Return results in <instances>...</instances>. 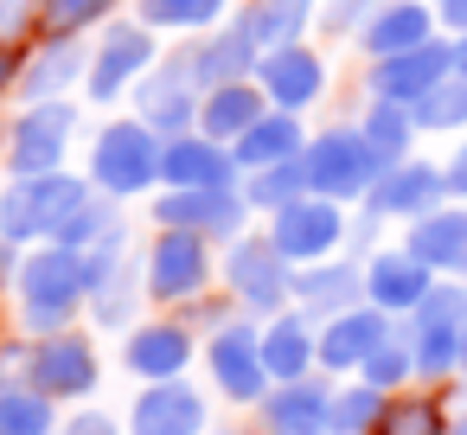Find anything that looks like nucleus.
Here are the masks:
<instances>
[{
    "instance_id": "24",
    "label": "nucleus",
    "mask_w": 467,
    "mask_h": 435,
    "mask_svg": "<svg viewBox=\"0 0 467 435\" xmlns=\"http://www.w3.org/2000/svg\"><path fill=\"white\" fill-rule=\"evenodd\" d=\"M301 129H295V116H263L256 129H244L237 135V167H250V173H263V167H282V161H301Z\"/></svg>"
},
{
    "instance_id": "36",
    "label": "nucleus",
    "mask_w": 467,
    "mask_h": 435,
    "mask_svg": "<svg viewBox=\"0 0 467 435\" xmlns=\"http://www.w3.org/2000/svg\"><path fill=\"white\" fill-rule=\"evenodd\" d=\"M352 288H358L352 269H307V275H301V301H307V307H346Z\"/></svg>"
},
{
    "instance_id": "39",
    "label": "nucleus",
    "mask_w": 467,
    "mask_h": 435,
    "mask_svg": "<svg viewBox=\"0 0 467 435\" xmlns=\"http://www.w3.org/2000/svg\"><path fill=\"white\" fill-rule=\"evenodd\" d=\"M410 365H416V358H410L403 346H390V339H384L358 371H365V384H371V390H384V384H403V371H410Z\"/></svg>"
},
{
    "instance_id": "17",
    "label": "nucleus",
    "mask_w": 467,
    "mask_h": 435,
    "mask_svg": "<svg viewBox=\"0 0 467 435\" xmlns=\"http://www.w3.org/2000/svg\"><path fill=\"white\" fill-rule=\"evenodd\" d=\"M384 346V307H346V314H333V326H327V339H320V358L333 365V371H352V365H365L371 352Z\"/></svg>"
},
{
    "instance_id": "46",
    "label": "nucleus",
    "mask_w": 467,
    "mask_h": 435,
    "mask_svg": "<svg viewBox=\"0 0 467 435\" xmlns=\"http://www.w3.org/2000/svg\"><path fill=\"white\" fill-rule=\"evenodd\" d=\"M441 20H448V26H461V33H467V0H441Z\"/></svg>"
},
{
    "instance_id": "34",
    "label": "nucleus",
    "mask_w": 467,
    "mask_h": 435,
    "mask_svg": "<svg viewBox=\"0 0 467 435\" xmlns=\"http://www.w3.org/2000/svg\"><path fill=\"white\" fill-rule=\"evenodd\" d=\"M301 186H307V173H301V161H282V167H263V173H250V205H295L301 199Z\"/></svg>"
},
{
    "instance_id": "21",
    "label": "nucleus",
    "mask_w": 467,
    "mask_h": 435,
    "mask_svg": "<svg viewBox=\"0 0 467 435\" xmlns=\"http://www.w3.org/2000/svg\"><path fill=\"white\" fill-rule=\"evenodd\" d=\"M365 288H371V301L378 307H422V295H429V263H416L410 250H390V256H378L371 263V275H365Z\"/></svg>"
},
{
    "instance_id": "5",
    "label": "nucleus",
    "mask_w": 467,
    "mask_h": 435,
    "mask_svg": "<svg viewBox=\"0 0 467 435\" xmlns=\"http://www.w3.org/2000/svg\"><path fill=\"white\" fill-rule=\"evenodd\" d=\"M461 326H467V295L461 288H429L416 307V371H448L461 358Z\"/></svg>"
},
{
    "instance_id": "4",
    "label": "nucleus",
    "mask_w": 467,
    "mask_h": 435,
    "mask_svg": "<svg viewBox=\"0 0 467 435\" xmlns=\"http://www.w3.org/2000/svg\"><path fill=\"white\" fill-rule=\"evenodd\" d=\"M90 173H97V186L116 192V199L141 192V186L161 173L154 129H148V122H116V129H103V135H97V154H90Z\"/></svg>"
},
{
    "instance_id": "20",
    "label": "nucleus",
    "mask_w": 467,
    "mask_h": 435,
    "mask_svg": "<svg viewBox=\"0 0 467 435\" xmlns=\"http://www.w3.org/2000/svg\"><path fill=\"white\" fill-rule=\"evenodd\" d=\"M135 103H141V122H148V129H186V122H192V58L154 71Z\"/></svg>"
},
{
    "instance_id": "48",
    "label": "nucleus",
    "mask_w": 467,
    "mask_h": 435,
    "mask_svg": "<svg viewBox=\"0 0 467 435\" xmlns=\"http://www.w3.org/2000/svg\"><path fill=\"white\" fill-rule=\"evenodd\" d=\"M454 71H467V39H461V46H454Z\"/></svg>"
},
{
    "instance_id": "43",
    "label": "nucleus",
    "mask_w": 467,
    "mask_h": 435,
    "mask_svg": "<svg viewBox=\"0 0 467 435\" xmlns=\"http://www.w3.org/2000/svg\"><path fill=\"white\" fill-rule=\"evenodd\" d=\"M448 192L467 199V148H454V161H448Z\"/></svg>"
},
{
    "instance_id": "26",
    "label": "nucleus",
    "mask_w": 467,
    "mask_h": 435,
    "mask_svg": "<svg viewBox=\"0 0 467 435\" xmlns=\"http://www.w3.org/2000/svg\"><path fill=\"white\" fill-rule=\"evenodd\" d=\"M186 358H192V339L180 333V326H141L135 339H129V365L141 371V378H173V371H186Z\"/></svg>"
},
{
    "instance_id": "3",
    "label": "nucleus",
    "mask_w": 467,
    "mask_h": 435,
    "mask_svg": "<svg viewBox=\"0 0 467 435\" xmlns=\"http://www.w3.org/2000/svg\"><path fill=\"white\" fill-rule=\"evenodd\" d=\"M84 205V186L65 173H39L20 180L7 199H0V237H58Z\"/></svg>"
},
{
    "instance_id": "45",
    "label": "nucleus",
    "mask_w": 467,
    "mask_h": 435,
    "mask_svg": "<svg viewBox=\"0 0 467 435\" xmlns=\"http://www.w3.org/2000/svg\"><path fill=\"white\" fill-rule=\"evenodd\" d=\"M71 435H116V429H109L103 416H78V422H71Z\"/></svg>"
},
{
    "instance_id": "30",
    "label": "nucleus",
    "mask_w": 467,
    "mask_h": 435,
    "mask_svg": "<svg viewBox=\"0 0 467 435\" xmlns=\"http://www.w3.org/2000/svg\"><path fill=\"white\" fill-rule=\"evenodd\" d=\"M358 135L371 141V154H378L384 167H397L403 148H410V116H403V103H371V116H365Z\"/></svg>"
},
{
    "instance_id": "23",
    "label": "nucleus",
    "mask_w": 467,
    "mask_h": 435,
    "mask_svg": "<svg viewBox=\"0 0 467 435\" xmlns=\"http://www.w3.org/2000/svg\"><path fill=\"white\" fill-rule=\"evenodd\" d=\"M416 46H429V7H416V0H390V7L365 26L371 58H397V52H416Z\"/></svg>"
},
{
    "instance_id": "37",
    "label": "nucleus",
    "mask_w": 467,
    "mask_h": 435,
    "mask_svg": "<svg viewBox=\"0 0 467 435\" xmlns=\"http://www.w3.org/2000/svg\"><path fill=\"white\" fill-rule=\"evenodd\" d=\"M378 416H384V397H378L371 384H358V390L333 397V429H346V435H352V429H371Z\"/></svg>"
},
{
    "instance_id": "18",
    "label": "nucleus",
    "mask_w": 467,
    "mask_h": 435,
    "mask_svg": "<svg viewBox=\"0 0 467 435\" xmlns=\"http://www.w3.org/2000/svg\"><path fill=\"white\" fill-rule=\"evenodd\" d=\"M205 429V403L186 384H154L135 403V435H199Z\"/></svg>"
},
{
    "instance_id": "2",
    "label": "nucleus",
    "mask_w": 467,
    "mask_h": 435,
    "mask_svg": "<svg viewBox=\"0 0 467 435\" xmlns=\"http://www.w3.org/2000/svg\"><path fill=\"white\" fill-rule=\"evenodd\" d=\"M301 173H307V192H320V199H352V192H371V186H378L384 161L371 154V141H365V135L333 129V135L307 141Z\"/></svg>"
},
{
    "instance_id": "27",
    "label": "nucleus",
    "mask_w": 467,
    "mask_h": 435,
    "mask_svg": "<svg viewBox=\"0 0 467 435\" xmlns=\"http://www.w3.org/2000/svg\"><path fill=\"white\" fill-rule=\"evenodd\" d=\"M263 122V97L250 84H218L205 103V141H237L244 129Z\"/></svg>"
},
{
    "instance_id": "28",
    "label": "nucleus",
    "mask_w": 467,
    "mask_h": 435,
    "mask_svg": "<svg viewBox=\"0 0 467 435\" xmlns=\"http://www.w3.org/2000/svg\"><path fill=\"white\" fill-rule=\"evenodd\" d=\"M269 422H275V435H320V429H333V397H320L314 384H288L269 403Z\"/></svg>"
},
{
    "instance_id": "11",
    "label": "nucleus",
    "mask_w": 467,
    "mask_h": 435,
    "mask_svg": "<svg viewBox=\"0 0 467 435\" xmlns=\"http://www.w3.org/2000/svg\"><path fill=\"white\" fill-rule=\"evenodd\" d=\"M148 65H154V39H148L141 26H116V33L97 46L90 97H97V103H116V97H122V84H129L135 71H148Z\"/></svg>"
},
{
    "instance_id": "38",
    "label": "nucleus",
    "mask_w": 467,
    "mask_h": 435,
    "mask_svg": "<svg viewBox=\"0 0 467 435\" xmlns=\"http://www.w3.org/2000/svg\"><path fill=\"white\" fill-rule=\"evenodd\" d=\"M103 7H109V0H46V7H39V26L65 39V33H78V26H90V20H97Z\"/></svg>"
},
{
    "instance_id": "13",
    "label": "nucleus",
    "mask_w": 467,
    "mask_h": 435,
    "mask_svg": "<svg viewBox=\"0 0 467 435\" xmlns=\"http://www.w3.org/2000/svg\"><path fill=\"white\" fill-rule=\"evenodd\" d=\"M212 371H218V384L231 390V397H263V384H269V365H263V339L250 333V326H224L218 339H212Z\"/></svg>"
},
{
    "instance_id": "41",
    "label": "nucleus",
    "mask_w": 467,
    "mask_h": 435,
    "mask_svg": "<svg viewBox=\"0 0 467 435\" xmlns=\"http://www.w3.org/2000/svg\"><path fill=\"white\" fill-rule=\"evenodd\" d=\"M97 231H116V218H109V205H90V199H84V205H78V218L58 231V243H65V250H78V243H84V237H97Z\"/></svg>"
},
{
    "instance_id": "42",
    "label": "nucleus",
    "mask_w": 467,
    "mask_h": 435,
    "mask_svg": "<svg viewBox=\"0 0 467 435\" xmlns=\"http://www.w3.org/2000/svg\"><path fill=\"white\" fill-rule=\"evenodd\" d=\"M33 7H46V0H0V39H14V33L26 26Z\"/></svg>"
},
{
    "instance_id": "19",
    "label": "nucleus",
    "mask_w": 467,
    "mask_h": 435,
    "mask_svg": "<svg viewBox=\"0 0 467 435\" xmlns=\"http://www.w3.org/2000/svg\"><path fill=\"white\" fill-rule=\"evenodd\" d=\"M307 14H314V0H250L237 33L250 39V52H282V46H301Z\"/></svg>"
},
{
    "instance_id": "6",
    "label": "nucleus",
    "mask_w": 467,
    "mask_h": 435,
    "mask_svg": "<svg viewBox=\"0 0 467 435\" xmlns=\"http://www.w3.org/2000/svg\"><path fill=\"white\" fill-rule=\"evenodd\" d=\"M448 71H454V52H448V46H416V52L378 58L371 90H378V103H422Z\"/></svg>"
},
{
    "instance_id": "33",
    "label": "nucleus",
    "mask_w": 467,
    "mask_h": 435,
    "mask_svg": "<svg viewBox=\"0 0 467 435\" xmlns=\"http://www.w3.org/2000/svg\"><path fill=\"white\" fill-rule=\"evenodd\" d=\"M371 435H441V409L429 397H403V403H384V416L371 422Z\"/></svg>"
},
{
    "instance_id": "10",
    "label": "nucleus",
    "mask_w": 467,
    "mask_h": 435,
    "mask_svg": "<svg viewBox=\"0 0 467 435\" xmlns=\"http://www.w3.org/2000/svg\"><path fill=\"white\" fill-rule=\"evenodd\" d=\"M148 288L161 301H180V295H199L205 288V243L192 231H167L148 256Z\"/></svg>"
},
{
    "instance_id": "16",
    "label": "nucleus",
    "mask_w": 467,
    "mask_h": 435,
    "mask_svg": "<svg viewBox=\"0 0 467 435\" xmlns=\"http://www.w3.org/2000/svg\"><path fill=\"white\" fill-rule=\"evenodd\" d=\"M282 250L275 243H237L231 250V288L250 301V307H275L288 295V275H282Z\"/></svg>"
},
{
    "instance_id": "44",
    "label": "nucleus",
    "mask_w": 467,
    "mask_h": 435,
    "mask_svg": "<svg viewBox=\"0 0 467 435\" xmlns=\"http://www.w3.org/2000/svg\"><path fill=\"white\" fill-rule=\"evenodd\" d=\"M365 7H371V0H339V7L327 14V26H352V20H358Z\"/></svg>"
},
{
    "instance_id": "25",
    "label": "nucleus",
    "mask_w": 467,
    "mask_h": 435,
    "mask_svg": "<svg viewBox=\"0 0 467 435\" xmlns=\"http://www.w3.org/2000/svg\"><path fill=\"white\" fill-rule=\"evenodd\" d=\"M237 212H244V199H231V192H173V199H161V224H173V231H231L237 224Z\"/></svg>"
},
{
    "instance_id": "15",
    "label": "nucleus",
    "mask_w": 467,
    "mask_h": 435,
    "mask_svg": "<svg viewBox=\"0 0 467 435\" xmlns=\"http://www.w3.org/2000/svg\"><path fill=\"white\" fill-rule=\"evenodd\" d=\"M161 173L180 186V192H224V180H231V154L218 148V141H173L167 154H161Z\"/></svg>"
},
{
    "instance_id": "49",
    "label": "nucleus",
    "mask_w": 467,
    "mask_h": 435,
    "mask_svg": "<svg viewBox=\"0 0 467 435\" xmlns=\"http://www.w3.org/2000/svg\"><path fill=\"white\" fill-rule=\"evenodd\" d=\"M461 365H467V326H461Z\"/></svg>"
},
{
    "instance_id": "35",
    "label": "nucleus",
    "mask_w": 467,
    "mask_h": 435,
    "mask_svg": "<svg viewBox=\"0 0 467 435\" xmlns=\"http://www.w3.org/2000/svg\"><path fill=\"white\" fill-rule=\"evenodd\" d=\"M224 14V0H141L148 26H205Z\"/></svg>"
},
{
    "instance_id": "14",
    "label": "nucleus",
    "mask_w": 467,
    "mask_h": 435,
    "mask_svg": "<svg viewBox=\"0 0 467 435\" xmlns=\"http://www.w3.org/2000/svg\"><path fill=\"white\" fill-rule=\"evenodd\" d=\"M33 384L39 397H84L97 384V352L84 339H46L33 352Z\"/></svg>"
},
{
    "instance_id": "22",
    "label": "nucleus",
    "mask_w": 467,
    "mask_h": 435,
    "mask_svg": "<svg viewBox=\"0 0 467 435\" xmlns=\"http://www.w3.org/2000/svg\"><path fill=\"white\" fill-rule=\"evenodd\" d=\"M410 256L429 269H467V212H429L410 231Z\"/></svg>"
},
{
    "instance_id": "7",
    "label": "nucleus",
    "mask_w": 467,
    "mask_h": 435,
    "mask_svg": "<svg viewBox=\"0 0 467 435\" xmlns=\"http://www.w3.org/2000/svg\"><path fill=\"white\" fill-rule=\"evenodd\" d=\"M65 135H71V103H33L20 122H14V167L26 180L39 173H58V154H65Z\"/></svg>"
},
{
    "instance_id": "47",
    "label": "nucleus",
    "mask_w": 467,
    "mask_h": 435,
    "mask_svg": "<svg viewBox=\"0 0 467 435\" xmlns=\"http://www.w3.org/2000/svg\"><path fill=\"white\" fill-rule=\"evenodd\" d=\"M14 71H20V58H14V46H0V90L14 84Z\"/></svg>"
},
{
    "instance_id": "31",
    "label": "nucleus",
    "mask_w": 467,
    "mask_h": 435,
    "mask_svg": "<svg viewBox=\"0 0 467 435\" xmlns=\"http://www.w3.org/2000/svg\"><path fill=\"white\" fill-rule=\"evenodd\" d=\"M416 122H429V129H454V122H467V71H448V78L416 103Z\"/></svg>"
},
{
    "instance_id": "40",
    "label": "nucleus",
    "mask_w": 467,
    "mask_h": 435,
    "mask_svg": "<svg viewBox=\"0 0 467 435\" xmlns=\"http://www.w3.org/2000/svg\"><path fill=\"white\" fill-rule=\"evenodd\" d=\"M71 71H78V46H58V52H52V65H39V71L26 78V97H39V103H46V97H58V84H65Z\"/></svg>"
},
{
    "instance_id": "32",
    "label": "nucleus",
    "mask_w": 467,
    "mask_h": 435,
    "mask_svg": "<svg viewBox=\"0 0 467 435\" xmlns=\"http://www.w3.org/2000/svg\"><path fill=\"white\" fill-rule=\"evenodd\" d=\"M0 435H52V403L33 390H0Z\"/></svg>"
},
{
    "instance_id": "12",
    "label": "nucleus",
    "mask_w": 467,
    "mask_h": 435,
    "mask_svg": "<svg viewBox=\"0 0 467 435\" xmlns=\"http://www.w3.org/2000/svg\"><path fill=\"white\" fill-rule=\"evenodd\" d=\"M320 84H327V71H320V58L301 52V46H282V52L263 58V97H269L282 116L307 109V103L320 97Z\"/></svg>"
},
{
    "instance_id": "1",
    "label": "nucleus",
    "mask_w": 467,
    "mask_h": 435,
    "mask_svg": "<svg viewBox=\"0 0 467 435\" xmlns=\"http://www.w3.org/2000/svg\"><path fill=\"white\" fill-rule=\"evenodd\" d=\"M84 288H90V275H84V256L78 250H39L26 269H20V307H26V326H39V333H52V326H65L71 320V307L84 301Z\"/></svg>"
},
{
    "instance_id": "8",
    "label": "nucleus",
    "mask_w": 467,
    "mask_h": 435,
    "mask_svg": "<svg viewBox=\"0 0 467 435\" xmlns=\"http://www.w3.org/2000/svg\"><path fill=\"white\" fill-rule=\"evenodd\" d=\"M288 263H314V256H327L333 243H339V212L327 205V199H295V205H282L275 212V237H269Z\"/></svg>"
},
{
    "instance_id": "29",
    "label": "nucleus",
    "mask_w": 467,
    "mask_h": 435,
    "mask_svg": "<svg viewBox=\"0 0 467 435\" xmlns=\"http://www.w3.org/2000/svg\"><path fill=\"white\" fill-rule=\"evenodd\" d=\"M307 358H314V339H307V326H301V320H275V326L263 333V365H269V378L301 384Z\"/></svg>"
},
{
    "instance_id": "9",
    "label": "nucleus",
    "mask_w": 467,
    "mask_h": 435,
    "mask_svg": "<svg viewBox=\"0 0 467 435\" xmlns=\"http://www.w3.org/2000/svg\"><path fill=\"white\" fill-rule=\"evenodd\" d=\"M441 192H448V173H435V167H422V161H397V167L378 173L371 205H378L384 218H429Z\"/></svg>"
},
{
    "instance_id": "50",
    "label": "nucleus",
    "mask_w": 467,
    "mask_h": 435,
    "mask_svg": "<svg viewBox=\"0 0 467 435\" xmlns=\"http://www.w3.org/2000/svg\"><path fill=\"white\" fill-rule=\"evenodd\" d=\"M454 435H467V416H461V429H454Z\"/></svg>"
}]
</instances>
